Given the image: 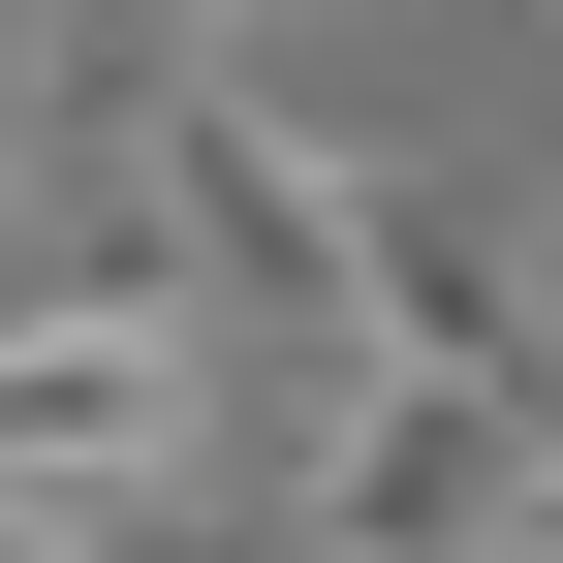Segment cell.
<instances>
[{"instance_id": "1", "label": "cell", "mask_w": 563, "mask_h": 563, "mask_svg": "<svg viewBox=\"0 0 563 563\" xmlns=\"http://www.w3.org/2000/svg\"><path fill=\"white\" fill-rule=\"evenodd\" d=\"M220 470H251V344H220L188 251L0 282V532H32V563H157Z\"/></svg>"}, {"instance_id": "2", "label": "cell", "mask_w": 563, "mask_h": 563, "mask_svg": "<svg viewBox=\"0 0 563 563\" xmlns=\"http://www.w3.org/2000/svg\"><path fill=\"white\" fill-rule=\"evenodd\" d=\"M220 32H251V0H32V157H125Z\"/></svg>"}, {"instance_id": "3", "label": "cell", "mask_w": 563, "mask_h": 563, "mask_svg": "<svg viewBox=\"0 0 563 563\" xmlns=\"http://www.w3.org/2000/svg\"><path fill=\"white\" fill-rule=\"evenodd\" d=\"M501 563H563V407H532V470H501Z\"/></svg>"}, {"instance_id": "4", "label": "cell", "mask_w": 563, "mask_h": 563, "mask_svg": "<svg viewBox=\"0 0 563 563\" xmlns=\"http://www.w3.org/2000/svg\"><path fill=\"white\" fill-rule=\"evenodd\" d=\"M0 157H32V0H0Z\"/></svg>"}, {"instance_id": "5", "label": "cell", "mask_w": 563, "mask_h": 563, "mask_svg": "<svg viewBox=\"0 0 563 563\" xmlns=\"http://www.w3.org/2000/svg\"><path fill=\"white\" fill-rule=\"evenodd\" d=\"M313 563H439V532H313Z\"/></svg>"}, {"instance_id": "6", "label": "cell", "mask_w": 563, "mask_h": 563, "mask_svg": "<svg viewBox=\"0 0 563 563\" xmlns=\"http://www.w3.org/2000/svg\"><path fill=\"white\" fill-rule=\"evenodd\" d=\"M0 563H32V532H0Z\"/></svg>"}]
</instances>
